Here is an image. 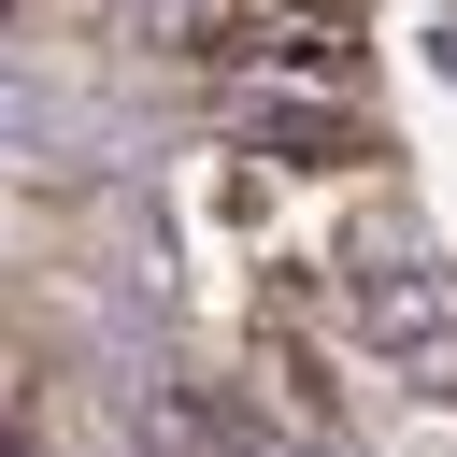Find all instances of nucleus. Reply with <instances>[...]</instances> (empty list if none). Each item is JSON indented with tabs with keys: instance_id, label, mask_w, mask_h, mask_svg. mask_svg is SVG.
I'll use <instances>...</instances> for the list:
<instances>
[{
	"instance_id": "1",
	"label": "nucleus",
	"mask_w": 457,
	"mask_h": 457,
	"mask_svg": "<svg viewBox=\"0 0 457 457\" xmlns=\"http://www.w3.org/2000/svg\"><path fill=\"white\" fill-rule=\"evenodd\" d=\"M343 328H357L371 357H400V371H443V357H457V271H443L414 228H371V243L343 257Z\"/></svg>"
},
{
	"instance_id": "2",
	"label": "nucleus",
	"mask_w": 457,
	"mask_h": 457,
	"mask_svg": "<svg viewBox=\"0 0 457 457\" xmlns=\"http://www.w3.org/2000/svg\"><path fill=\"white\" fill-rule=\"evenodd\" d=\"M129 443L143 457H300L286 428H257L243 400H200V386H143L129 400Z\"/></svg>"
},
{
	"instance_id": "3",
	"label": "nucleus",
	"mask_w": 457,
	"mask_h": 457,
	"mask_svg": "<svg viewBox=\"0 0 457 457\" xmlns=\"http://www.w3.org/2000/svg\"><path fill=\"white\" fill-rule=\"evenodd\" d=\"M0 157H14V171H71V157H100V129H86V100L0 71Z\"/></svg>"
}]
</instances>
